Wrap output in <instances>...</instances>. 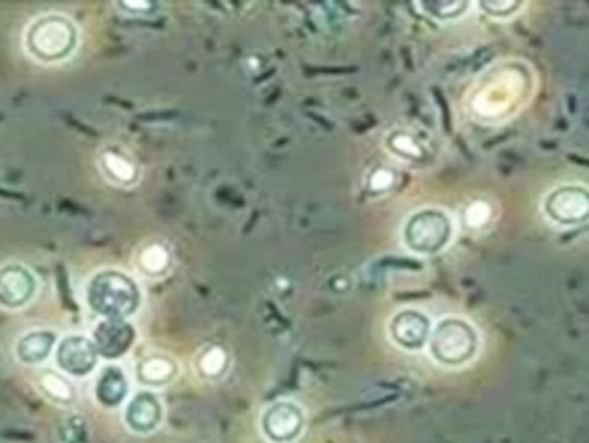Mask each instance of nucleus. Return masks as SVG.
I'll return each mask as SVG.
<instances>
[{"label": "nucleus", "mask_w": 589, "mask_h": 443, "mask_svg": "<svg viewBox=\"0 0 589 443\" xmlns=\"http://www.w3.org/2000/svg\"><path fill=\"white\" fill-rule=\"evenodd\" d=\"M535 75L523 62H501L489 67L470 91V113L482 123H501L527 105Z\"/></svg>", "instance_id": "obj_1"}, {"label": "nucleus", "mask_w": 589, "mask_h": 443, "mask_svg": "<svg viewBox=\"0 0 589 443\" xmlns=\"http://www.w3.org/2000/svg\"><path fill=\"white\" fill-rule=\"evenodd\" d=\"M79 46L81 28L63 12H42L34 16L22 33L24 53L31 62L48 67L67 64L79 52Z\"/></svg>", "instance_id": "obj_2"}, {"label": "nucleus", "mask_w": 589, "mask_h": 443, "mask_svg": "<svg viewBox=\"0 0 589 443\" xmlns=\"http://www.w3.org/2000/svg\"><path fill=\"white\" fill-rule=\"evenodd\" d=\"M84 300L97 319H132L144 306V290L123 268H101L87 278Z\"/></svg>", "instance_id": "obj_3"}, {"label": "nucleus", "mask_w": 589, "mask_h": 443, "mask_svg": "<svg viewBox=\"0 0 589 443\" xmlns=\"http://www.w3.org/2000/svg\"><path fill=\"white\" fill-rule=\"evenodd\" d=\"M479 351L482 333L468 317L445 316L433 324L426 353L438 367L465 369L479 357Z\"/></svg>", "instance_id": "obj_4"}, {"label": "nucleus", "mask_w": 589, "mask_h": 443, "mask_svg": "<svg viewBox=\"0 0 589 443\" xmlns=\"http://www.w3.org/2000/svg\"><path fill=\"white\" fill-rule=\"evenodd\" d=\"M454 217L440 207H421L409 213L401 225V243L414 256H438L454 243Z\"/></svg>", "instance_id": "obj_5"}, {"label": "nucleus", "mask_w": 589, "mask_h": 443, "mask_svg": "<svg viewBox=\"0 0 589 443\" xmlns=\"http://www.w3.org/2000/svg\"><path fill=\"white\" fill-rule=\"evenodd\" d=\"M307 412L291 398L269 402L259 414L258 428L268 443H299L307 432Z\"/></svg>", "instance_id": "obj_6"}, {"label": "nucleus", "mask_w": 589, "mask_h": 443, "mask_svg": "<svg viewBox=\"0 0 589 443\" xmlns=\"http://www.w3.org/2000/svg\"><path fill=\"white\" fill-rule=\"evenodd\" d=\"M542 215L547 221L560 229H572L588 221L589 193L588 186L568 181L560 183L542 198Z\"/></svg>", "instance_id": "obj_7"}, {"label": "nucleus", "mask_w": 589, "mask_h": 443, "mask_svg": "<svg viewBox=\"0 0 589 443\" xmlns=\"http://www.w3.org/2000/svg\"><path fill=\"white\" fill-rule=\"evenodd\" d=\"M55 369L72 380L91 379L101 367L99 351L87 333H67L57 341L53 351Z\"/></svg>", "instance_id": "obj_8"}, {"label": "nucleus", "mask_w": 589, "mask_h": 443, "mask_svg": "<svg viewBox=\"0 0 589 443\" xmlns=\"http://www.w3.org/2000/svg\"><path fill=\"white\" fill-rule=\"evenodd\" d=\"M433 319L421 307H401L387 319V339L404 353H423L433 331Z\"/></svg>", "instance_id": "obj_9"}, {"label": "nucleus", "mask_w": 589, "mask_h": 443, "mask_svg": "<svg viewBox=\"0 0 589 443\" xmlns=\"http://www.w3.org/2000/svg\"><path fill=\"white\" fill-rule=\"evenodd\" d=\"M42 290L40 276L28 264H0V309L22 312L31 306Z\"/></svg>", "instance_id": "obj_10"}, {"label": "nucleus", "mask_w": 589, "mask_h": 443, "mask_svg": "<svg viewBox=\"0 0 589 443\" xmlns=\"http://www.w3.org/2000/svg\"><path fill=\"white\" fill-rule=\"evenodd\" d=\"M120 420L128 432L138 438H148L162 430L166 422V404L162 396L150 389L132 391L120 410Z\"/></svg>", "instance_id": "obj_11"}, {"label": "nucleus", "mask_w": 589, "mask_h": 443, "mask_svg": "<svg viewBox=\"0 0 589 443\" xmlns=\"http://www.w3.org/2000/svg\"><path fill=\"white\" fill-rule=\"evenodd\" d=\"M91 339L103 363H120L135 349L138 329L132 319H97Z\"/></svg>", "instance_id": "obj_12"}, {"label": "nucleus", "mask_w": 589, "mask_h": 443, "mask_svg": "<svg viewBox=\"0 0 589 443\" xmlns=\"http://www.w3.org/2000/svg\"><path fill=\"white\" fill-rule=\"evenodd\" d=\"M93 401L101 410H123L132 394V380L120 363H101L93 375Z\"/></svg>", "instance_id": "obj_13"}, {"label": "nucleus", "mask_w": 589, "mask_h": 443, "mask_svg": "<svg viewBox=\"0 0 589 443\" xmlns=\"http://www.w3.org/2000/svg\"><path fill=\"white\" fill-rule=\"evenodd\" d=\"M60 341L55 329L34 328L24 331L14 341L12 355L14 360L26 369H42L53 359V351Z\"/></svg>", "instance_id": "obj_14"}, {"label": "nucleus", "mask_w": 589, "mask_h": 443, "mask_svg": "<svg viewBox=\"0 0 589 443\" xmlns=\"http://www.w3.org/2000/svg\"><path fill=\"white\" fill-rule=\"evenodd\" d=\"M97 166L104 180L113 183L114 188L130 190L142 180V169L132 159V154L116 144H106L99 150Z\"/></svg>", "instance_id": "obj_15"}, {"label": "nucleus", "mask_w": 589, "mask_h": 443, "mask_svg": "<svg viewBox=\"0 0 589 443\" xmlns=\"http://www.w3.org/2000/svg\"><path fill=\"white\" fill-rule=\"evenodd\" d=\"M181 375V365L179 360L174 359L171 355L154 351L148 353L135 365V379L140 389H150V391H162L171 387Z\"/></svg>", "instance_id": "obj_16"}, {"label": "nucleus", "mask_w": 589, "mask_h": 443, "mask_svg": "<svg viewBox=\"0 0 589 443\" xmlns=\"http://www.w3.org/2000/svg\"><path fill=\"white\" fill-rule=\"evenodd\" d=\"M34 384H36V391L42 394L43 401L50 402L57 408H73L79 398L75 380L65 377L55 367L53 369L52 367H48V369L42 367L38 370Z\"/></svg>", "instance_id": "obj_17"}, {"label": "nucleus", "mask_w": 589, "mask_h": 443, "mask_svg": "<svg viewBox=\"0 0 589 443\" xmlns=\"http://www.w3.org/2000/svg\"><path fill=\"white\" fill-rule=\"evenodd\" d=\"M138 275L145 280H162L174 268V253L164 241L152 239L140 246L135 258Z\"/></svg>", "instance_id": "obj_18"}, {"label": "nucleus", "mask_w": 589, "mask_h": 443, "mask_svg": "<svg viewBox=\"0 0 589 443\" xmlns=\"http://www.w3.org/2000/svg\"><path fill=\"white\" fill-rule=\"evenodd\" d=\"M232 367V355L220 343H208L196 353L193 360L195 375L205 382H222Z\"/></svg>", "instance_id": "obj_19"}, {"label": "nucleus", "mask_w": 589, "mask_h": 443, "mask_svg": "<svg viewBox=\"0 0 589 443\" xmlns=\"http://www.w3.org/2000/svg\"><path fill=\"white\" fill-rule=\"evenodd\" d=\"M385 147L395 159L405 162H421L424 159V148L413 132L405 128H395L385 140Z\"/></svg>", "instance_id": "obj_20"}, {"label": "nucleus", "mask_w": 589, "mask_h": 443, "mask_svg": "<svg viewBox=\"0 0 589 443\" xmlns=\"http://www.w3.org/2000/svg\"><path fill=\"white\" fill-rule=\"evenodd\" d=\"M494 221V205L487 200L470 201L460 212V225L468 232H479Z\"/></svg>", "instance_id": "obj_21"}, {"label": "nucleus", "mask_w": 589, "mask_h": 443, "mask_svg": "<svg viewBox=\"0 0 589 443\" xmlns=\"http://www.w3.org/2000/svg\"><path fill=\"white\" fill-rule=\"evenodd\" d=\"M419 9L435 21L452 22L462 18L465 12L470 11V2H465V0H446V2L424 0V2H419Z\"/></svg>", "instance_id": "obj_22"}, {"label": "nucleus", "mask_w": 589, "mask_h": 443, "mask_svg": "<svg viewBox=\"0 0 589 443\" xmlns=\"http://www.w3.org/2000/svg\"><path fill=\"white\" fill-rule=\"evenodd\" d=\"M525 2H517V0H487V2H479V9L486 12L487 16H494L497 21H509L511 16H515L517 12L523 11Z\"/></svg>", "instance_id": "obj_23"}, {"label": "nucleus", "mask_w": 589, "mask_h": 443, "mask_svg": "<svg viewBox=\"0 0 589 443\" xmlns=\"http://www.w3.org/2000/svg\"><path fill=\"white\" fill-rule=\"evenodd\" d=\"M393 183H395V172L385 168V166L373 169L372 174L368 176V191H372L375 195L392 191Z\"/></svg>", "instance_id": "obj_24"}, {"label": "nucleus", "mask_w": 589, "mask_h": 443, "mask_svg": "<svg viewBox=\"0 0 589 443\" xmlns=\"http://www.w3.org/2000/svg\"><path fill=\"white\" fill-rule=\"evenodd\" d=\"M114 7H116V11L123 12L126 16H135V18L150 16L157 11V7L150 0H125V2H116Z\"/></svg>", "instance_id": "obj_25"}]
</instances>
